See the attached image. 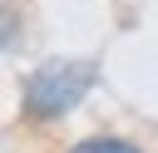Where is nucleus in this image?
Segmentation results:
<instances>
[{"instance_id":"1","label":"nucleus","mask_w":158,"mask_h":153,"mask_svg":"<svg viewBox=\"0 0 158 153\" xmlns=\"http://www.w3.org/2000/svg\"><path fill=\"white\" fill-rule=\"evenodd\" d=\"M99 84V64L84 59V54H69V59H44L30 79H25V114L49 123V118H64L89 89Z\"/></svg>"},{"instance_id":"2","label":"nucleus","mask_w":158,"mask_h":153,"mask_svg":"<svg viewBox=\"0 0 158 153\" xmlns=\"http://www.w3.org/2000/svg\"><path fill=\"white\" fill-rule=\"evenodd\" d=\"M69 153H143V148H133L128 138H109L104 133V138H79Z\"/></svg>"}]
</instances>
